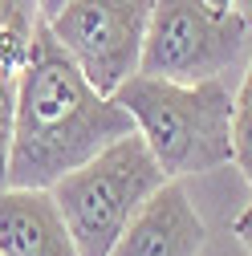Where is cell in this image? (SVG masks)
<instances>
[{"label":"cell","mask_w":252,"mask_h":256,"mask_svg":"<svg viewBox=\"0 0 252 256\" xmlns=\"http://www.w3.org/2000/svg\"><path fill=\"white\" fill-rule=\"evenodd\" d=\"M12 118H16V78L0 74V187H8V154H12Z\"/></svg>","instance_id":"cell-9"},{"label":"cell","mask_w":252,"mask_h":256,"mask_svg":"<svg viewBox=\"0 0 252 256\" xmlns=\"http://www.w3.org/2000/svg\"><path fill=\"white\" fill-rule=\"evenodd\" d=\"M232 8H236V12L248 20V28H252V0H232Z\"/></svg>","instance_id":"cell-14"},{"label":"cell","mask_w":252,"mask_h":256,"mask_svg":"<svg viewBox=\"0 0 252 256\" xmlns=\"http://www.w3.org/2000/svg\"><path fill=\"white\" fill-rule=\"evenodd\" d=\"M212 4H232V0H212Z\"/></svg>","instance_id":"cell-15"},{"label":"cell","mask_w":252,"mask_h":256,"mask_svg":"<svg viewBox=\"0 0 252 256\" xmlns=\"http://www.w3.org/2000/svg\"><path fill=\"white\" fill-rule=\"evenodd\" d=\"M41 12H37V0H0V28L16 24V28H37Z\"/></svg>","instance_id":"cell-11"},{"label":"cell","mask_w":252,"mask_h":256,"mask_svg":"<svg viewBox=\"0 0 252 256\" xmlns=\"http://www.w3.org/2000/svg\"><path fill=\"white\" fill-rule=\"evenodd\" d=\"M208 224L179 179H167L130 216L110 256H204Z\"/></svg>","instance_id":"cell-6"},{"label":"cell","mask_w":252,"mask_h":256,"mask_svg":"<svg viewBox=\"0 0 252 256\" xmlns=\"http://www.w3.org/2000/svg\"><path fill=\"white\" fill-rule=\"evenodd\" d=\"M248 20L212 0H154L138 74L167 82H212L240 57Z\"/></svg>","instance_id":"cell-4"},{"label":"cell","mask_w":252,"mask_h":256,"mask_svg":"<svg viewBox=\"0 0 252 256\" xmlns=\"http://www.w3.org/2000/svg\"><path fill=\"white\" fill-rule=\"evenodd\" d=\"M163 183L167 175L154 163L150 146L142 142L138 130H130L102 146L94 158H86L82 167L66 171L49 187V196L57 200L82 256H110L130 216Z\"/></svg>","instance_id":"cell-3"},{"label":"cell","mask_w":252,"mask_h":256,"mask_svg":"<svg viewBox=\"0 0 252 256\" xmlns=\"http://www.w3.org/2000/svg\"><path fill=\"white\" fill-rule=\"evenodd\" d=\"M114 102L134 118V130L150 146L167 179L208 175L232 163V94L212 82H167L130 74Z\"/></svg>","instance_id":"cell-2"},{"label":"cell","mask_w":252,"mask_h":256,"mask_svg":"<svg viewBox=\"0 0 252 256\" xmlns=\"http://www.w3.org/2000/svg\"><path fill=\"white\" fill-rule=\"evenodd\" d=\"M232 236H236V240L244 244V252L252 256V204H248V208H244V212L232 220Z\"/></svg>","instance_id":"cell-12"},{"label":"cell","mask_w":252,"mask_h":256,"mask_svg":"<svg viewBox=\"0 0 252 256\" xmlns=\"http://www.w3.org/2000/svg\"><path fill=\"white\" fill-rule=\"evenodd\" d=\"M134 118L94 86L66 53L49 24L37 20L28 66L16 74V118L8 187H53L114 138L130 134Z\"/></svg>","instance_id":"cell-1"},{"label":"cell","mask_w":252,"mask_h":256,"mask_svg":"<svg viewBox=\"0 0 252 256\" xmlns=\"http://www.w3.org/2000/svg\"><path fill=\"white\" fill-rule=\"evenodd\" d=\"M28 53H33V28H16V24L0 28V74L16 78L28 66Z\"/></svg>","instance_id":"cell-10"},{"label":"cell","mask_w":252,"mask_h":256,"mask_svg":"<svg viewBox=\"0 0 252 256\" xmlns=\"http://www.w3.org/2000/svg\"><path fill=\"white\" fill-rule=\"evenodd\" d=\"M66 4H70V0H37V12H41V20H49V16H57Z\"/></svg>","instance_id":"cell-13"},{"label":"cell","mask_w":252,"mask_h":256,"mask_svg":"<svg viewBox=\"0 0 252 256\" xmlns=\"http://www.w3.org/2000/svg\"><path fill=\"white\" fill-rule=\"evenodd\" d=\"M232 163L244 175V183L252 187V61L232 98Z\"/></svg>","instance_id":"cell-8"},{"label":"cell","mask_w":252,"mask_h":256,"mask_svg":"<svg viewBox=\"0 0 252 256\" xmlns=\"http://www.w3.org/2000/svg\"><path fill=\"white\" fill-rule=\"evenodd\" d=\"M0 256H82L45 187H0Z\"/></svg>","instance_id":"cell-7"},{"label":"cell","mask_w":252,"mask_h":256,"mask_svg":"<svg viewBox=\"0 0 252 256\" xmlns=\"http://www.w3.org/2000/svg\"><path fill=\"white\" fill-rule=\"evenodd\" d=\"M150 8L154 0H70L45 24L82 66V74L114 98V90L138 74Z\"/></svg>","instance_id":"cell-5"}]
</instances>
